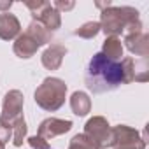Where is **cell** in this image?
Instances as JSON below:
<instances>
[{
    "label": "cell",
    "mask_w": 149,
    "mask_h": 149,
    "mask_svg": "<svg viewBox=\"0 0 149 149\" xmlns=\"http://www.w3.org/2000/svg\"><path fill=\"white\" fill-rule=\"evenodd\" d=\"M84 84L93 95L114 91L116 88H119L123 84L121 63L105 58L102 53L93 54L88 67H86Z\"/></svg>",
    "instance_id": "obj_1"
},
{
    "label": "cell",
    "mask_w": 149,
    "mask_h": 149,
    "mask_svg": "<svg viewBox=\"0 0 149 149\" xmlns=\"http://www.w3.org/2000/svg\"><path fill=\"white\" fill-rule=\"evenodd\" d=\"M139 11L130 6H111L102 11L100 14V32H104L107 37H118L125 33L126 26L133 21H139Z\"/></svg>",
    "instance_id": "obj_2"
},
{
    "label": "cell",
    "mask_w": 149,
    "mask_h": 149,
    "mask_svg": "<svg viewBox=\"0 0 149 149\" xmlns=\"http://www.w3.org/2000/svg\"><path fill=\"white\" fill-rule=\"evenodd\" d=\"M35 104L47 111V112H54L58 111L67 98V84L65 81L58 79V77H46L39 88L35 90Z\"/></svg>",
    "instance_id": "obj_3"
},
{
    "label": "cell",
    "mask_w": 149,
    "mask_h": 149,
    "mask_svg": "<svg viewBox=\"0 0 149 149\" xmlns=\"http://www.w3.org/2000/svg\"><path fill=\"white\" fill-rule=\"evenodd\" d=\"M25 6L30 9L33 21H39L40 25H44L51 33L56 32L61 26V14L49 2H42V0H28Z\"/></svg>",
    "instance_id": "obj_4"
},
{
    "label": "cell",
    "mask_w": 149,
    "mask_h": 149,
    "mask_svg": "<svg viewBox=\"0 0 149 149\" xmlns=\"http://www.w3.org/2000/svg\"><path fill=\"white\" fill-rule=\"evenodd\" d=\"M23 105H25V97L19 90L7 91L2 104V112H0V126L13 130L16 119L23 116Z\"/></svg>",
    "instance_id": "obj_5"
},
{
    "label": "cell",
    "mask_w": 149,
    "mask_h": 149,
    "mask_svg": "<svg viewBox=\"0 0 149 149\" xmlns=\"http://www.w3.org/2000/svg\"><path fill=\"white\" fill-rule=\"evenodd\" d=\"M84 135L91 139L100 149L112 147V128L104 116H93L84 125Z\"/></svg>",
    "instance_id": "obj_6"
},
{
    "label": "cell",
    "mask_w": 149,
    "mask_h": 149,
    "mask_svg": "<svg viewBox=\"0 0 149 149\" xmlns=\"http://www.w3.org/2000/svg\"><path fill=\"white\" fill-rule=\"evenodd\" d=\"M112 147L114 149H146V142L139 132L126 125H118L112 128Z\"/></svg>",
    "instance_id": "obj_7"
},
{
    "label": "cell",
    "mask_w": 149,
    "mask_h": 149,
    "mask_svg": "<svg viewBox=\"0 0 149 149\" xmlns=\"http://www.w3.org/2000/svg\"><path fill=\"white\" fill-rule=\"evenodd\" d=\"M72 121L70 119H60V118H47L39 125L37 135L42 137L44 140H51L54 137H60L67 132L72 130Z\"/></svg>",
    "instance_id": "obj_8"
},
{
    "label": "cell",
    "mask_w": 149,
    "mask_h": 149,
    "mask_svg": "<svg viewBox=\"0 0 149 149\" xmlns=\"http://www.w3.org/2000/svg\"><path fill=\"white\" fill-rule=\"evenodd\" d=\"M125 46L130 53L137 54V56H142L146 58L149 54V35L144 33V32H139V33H128L125 35Z\"/></svg>",
    "instance_id": "obj_9"
},
{
    "label": "cell",
    "mask_w": 149,
    "mask_h": 149,
    "mask_svg": "<svg viewBox=\"0 0 149 149\" xmlns=\"http://www.w3.org/2000/svg\"><path fill=\"white\" fill-rule=\"evenodd\" d=\"M67 54V47L61 46V44H51L40 56L42 60V65L47 68V70H58L63 63V58Z\"/></svg>",
    "instance_id": "obj_10"
},
{
    "label": "cell",
    "mask_w": 149,
    "mask_h": 149,
    "mask_svg": "<svg viewBox=\"0 0 149 149\" xmlns=\"http://www.w3.org/2000/svg\"><path fill=\"white\" fill-rule=\"evenodd\" d=\"M21 23L14 14L4 13L0 14V39L2 40H13L19 35Z\"/></svg>",
    "instance_id": "obj_11"
},
{
    "label": "cell",
    "mask_w": 149,
    "mask_h": 149,
    "mask_svg": "<svg viewBox=\"0 0 149 149\" xmlns=\"http://www.w3.org/2000/svg\"><path fill=\"white\" fill-rule=\"evenodd\" d=\"M39 47H40V46H39L30 35H26V33H19V35L16 37V40H14L13 51H14V54H16L18 58H21V60H28V58H32V56L37 53Z\"/></svg>",
    "instance_id": "obj_12"
},
{
    "label": "cell",
    "mask_w": 149,
    "mask_h": 149,
    "mask_svg": "<svg viewBox=\"0 0 149 149\" xmlns=\"http://www.w3.org/2000/svg\"><path fill=\"white\" fill-rule=\"evenodd\" d=\"M70 107L76 116H86L91 111V100L84 91H74L70 97Z\"/></svg>",
    "instance_id": "obj_13"
},
{
    "label": "cell",
    "mask_w": 149,
    "mask_h": 149,
    "mask_svg": "<svg viewBox=\"0 0 149 149\" xmlns=\"http://www.w3.org/2000/svg\"><path fill=\"white\" fill-rule=\"evenodd\" d=\"M25 33H26V35H30V37L39 44V46L49 44V42L53 40V33H51L44 25H40L39 21H32V23L26 26Z\"/></svg>",
    "instance_id": "obj_14"
},
{
    "label": "cell",
    "mask_w": 149,
    "mask_h": 149,
    "mask_svg": "<svg viewBox=\"0 0 149 149\" xmlns=\"http://www.w3.org/2000/svg\"><path fill=\"white\" fill-rule=\"evenodd\" d=\"M105 58L112 60V61H118L121 56H123V44H121V39L118 37H107L102 44V51H100Z\"/></svg>",
    "instance_id": "obj_15"
},
{
    "label": "cell",
    "mask_w": 149,
    "mask_h": 149,
    "mask_svg": "<svg viewBox=\"0 0 149 149\" xmlns=\"http://www.w3.org/2000/svg\"><path fill=\"white\" fill-rule=\"evenodd\" d=\"M26 132H28V126H26L25 118L21 116L19 119H16V123L13 126V144L16 147H21L23 146V140L26 139Z\"/></svg>",
    "instance_id": "obj_16"
},
{
    "label": "cell",
    "mask_w": 149,
    "mask_h": 149,
    "mask_svg": "<svg viewBox=\"0 0 149 149\" xmlns=\"http://www.w3.org/2000/svg\"><path fill=\"white\" fill-rule=\"evenodd\" d=\"M100 33V23L98 21H88L84 25H81L76 32H74V35H77L81 39H93Z\"/></svg>",
    "instance_id": "obj_17"
},
{
    "label": "cell",
    "mask_w": 149,
    "mask_h": 149,
    "mask_svg": "<svg viewBox=\"0 0 149 149\" xmlns=\"http://www.w3.org/2000/svg\"><path fill=\"white\" fill-rule=\"evenodd\" d=\"M68 149H100L91 139H88L84 133H77L74 135L70 144H68Z\"/></svg>",
    "instance_id": "obj_18"
},
{
    "label": "cell",
    "mask_w": 149,
    "mask_h": 149,
    "mask_svg": "<svg viewBox=\"0 0 149 149\" xmlns=\"http://www.w3.org/2000/svg\"><path fill=\"white\" fill-rule=\"evenodd\" d=\"M121 70H123V84H130L135 81V60L133 58H123L121 61Z\"/></svg>",
    "instance_id": "obj_19"
},
{
    "label": "cell",
    "mask_w": 149,
    "mask_h": 149,
    "mask_svg": "<svg viewBox=\"0 0 149 149\" xmlns=\"http://www.w3.org/2000/svg\"><path fill=\"white\" fill-rule=\"evenodd\" d=\"M149 77V67L146 60H139L135 61V81L139 83H146Z\"/></svg>",
    "instance_id": "obj_20"
},
{
    "label": "cell",
    "mask_w": 149,
    "mask_h": 149,
    "mask_svg": "<svg viewBox=\"0 0 149 149\" xmlns=\"http://www.w3.org/2000/svg\"><path fill=\"white\" fill-rule=\"evenodd\" d=\"M28 144H30L32 149H49L47 140H44V139L39 137V135H32V137H28Z\"/></svg>",
    "instance_id": "obj_21"
},
{
    "label": "cell",
    "mask_w": 149,
    "mask_h": 149,
    "mask_svg": "<svg viewBox=\"0 0 149 149\" xmlns=\"http://www.w3.org/2000/svg\"><path fill=\"white\" fill-rule=\"evenodd\" d=\"M74 2H63V0H56V2L53 4V7L60 13V11H70V9H74Z\"/></svg>",
    "instance_id": "obj_22"
},
{
    "label": "cell",
    "mask_w": 149,
    "mask_h": 149,
    "mask_svg": "<svg viewBox=\"0 0 149 149\" xmlns=\"http://www.w3.org/2000/svg\"><path fill=\"white\" fill-rule=\"evenodd\" d=\"M11 6H13V2H11V0H6V2H0V11H4V13H9Z\"/></svg>",
    "instance_id": "obj_23"
},
{
    "label": "cell",
    "mask_w": 149,
    "mask_h": 149,
    "mask_svg": "<svg viewBox=\"0 0 149 149\" xmlns=\"http://www.w3.org/2000/svg\"><path fill=\"white\" fill-rule=\"evenodd\" d=\"M111 6H112V4L109 2V0H107V2H97V7H98V9H102V11H104V9H107V7H111Z\"/></svg>",
    "instance_id": "obj_24"
},
{
    "label": "cell",
    "mask_w": 149,
    "mask_h": 149,
    "mask_svg": "<svg viewBox=\"0 0 149 149\" xmlns=\"http://www.w3.org/2000/svg\"><path fill=\"white\" fill-rule=\"evenodd\" d=\"M0 149H6V144L4 142H0Z\"/></svg>",
    "instance_id": "obj_25"
},
{
    "label": "cell",
    "mask_w": 149,
    "mask_h": 149,
    "mask_svg": "<svg viewBox=\"0 0 149 149\" xmlns=\"http://www.w3.org/2000/svg\"><path fill=\"white\" fill-rule=\"evenodd\" d=\"M49 149H51V147H49Z\"/></svg>",
    "instance_id": "obj_26"
}]
</instances>
